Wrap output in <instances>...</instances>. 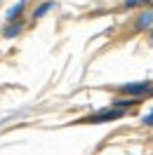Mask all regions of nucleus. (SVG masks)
I'll use <instances>...</instances> for the list:
<instances>
[{
	"instance_id": "nucleus-2",
	"label": "nucleus",
	"mask_w": 153,
	"mask_h": 155,
	"mask_svg": "<svg viewBox=\"0 0 153 155\" xmlns=\"http://www.w3.org/2000/svg\"><path fill=\"white\" fill-rule=\"evenodd\" d=\"M125 110L123 108H113V110H101V113H97V115H90L87 117V122H104V120H113V117H120Z\"/></svg>"
},
{
	"instance_id": "nucleus-4",
	"label": "nucleus",
	"mask_w": 153,
	"mask_h": 155,
	"mask_svg": "<svg viewBox=\"0 0 153 155\" xmlns=\"http://www.w3.org/2000/svg\"><path fill=\"white\" fill-rule=\"evenodd\" d=\"M52 7H54V2H40V5H38V10L33 12V19H40V17H42L45 12H49Z\"/></svg>"
},
{
	"instance_id": "nucleus-1",
	"label": "nucleus",
	"mask_w": 153,
	"mask_h": 155,
	"mask_svg": "<svg viewBox=\"0 0 153 155\" xmlns=\"http://www.w3.org/2000/svg\"><path fill=\"white\" fill-rule=\"evenodd\" d=\"M120 92L123 94H130V97L139 99L141 94H148V92H153V82L148 80V82H137V85H125V87H120Z\"/></svg>"
},
{
	"instance_id": "nucleus-6",
	"label": "nucleus",
	"mask_w": 153,
	"mask_h": 155,
	"mask_svg": "<svg viewBox=\"0 0 153 155\" xmlns=\"http://www.w3.org/2000/svg\"><path fill=\"white\" fill-rule=\"evenodd\" d=\"M21 10H24V5H21V2H19V5H14V7H12V12H7V21H14V19L21 14Z\"/></svg>"
},
{
	"instance_id": "nucleus-7",
	"label": "nucleus",
	"mask_w": 153,
	"mask_h": 155,
	"mask_svg": "<svg viewBox=\"0 0 153 155\" xmlns=\"http://www.w3.org/2000/svg\"><path fill=\"white\" fill-rule=\"evenodd\" d=\"M144 122H146V125H153V113H151V115H146V117H144Z\"/></svg>"
},
{
	"instance_id": "nucleus-3",
	"label": "nucleus",
	"mask_w": 153,
	"mask_h": 155,
	"mask_svg": "<svg viewBox=\"0 0 153 155\" xmlns=\"http://www.w3.org/2000/svg\"><path fill=\"white\" fill-rule=\"evenodd\" d=\"M151 24H153V10H146L141 17L137 19V28H148Z\"/></svg>"
},
{
	"instance_id": "nucleus-5",
	"label": "nucleus",
	"mask_w": 153,
	"mask_h": 155,
	"mask_svg": "<svg viewBox=\"0 0 153 155\" xmlns=\"http://www.w3.org/2000/svg\"><path fill=\"white\" fill-rule=\"evenodd\" d=\"M19 31H21V21H14V24H12V28H5V35H7V38H14Z\"/></svg>"
}]
</instances>
